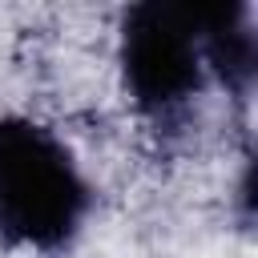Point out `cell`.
I'll return each mask as SVG.
<instances>
[{
    "mask_svg": "<svg viewBox=\"0 0 258 258\" xmlns=\"http://www.w3.org/2000/svg\"><path fill=\"white\" fill-rule=\"evenodd\" d=\"M89 210V185L73 153L36 121H0V238L60 250Z\"/></svg>",
    "mask_w": 258,
    "mask_h": 258,
    "instance_id": "obj_1",
    "label": "cell"
},
{
    "mask_svg": "<svg viewBox=\"0 0 258 258\" xmlns=\"http://www.w3.org/2000/svg\"><path fill=\"white\" fill-rule=\"evenodd\" d=\"M125 89L145 113H173L202 89V4L149 0L125 12Z\"/></svg>",
    "mask_w": 258,
    "mask_h": 258,
    "instance_id": "obj_2",
    "label": "cell"
},
{
    "mask_svg": "<svg viewBox=\"0 0 258 258\" xmlns=\"http://www.w3.org/2000/svg\"><path fill=\"white\" fill-rule=\"evenodd\" d=\"M202 60L234 89L254 81V32L246 28V4H202Z\"/></svg>",
    "mask_w": 258,
    "mask_h": 258,
    "instance_id": "obj_3",
    "label": "cell"
}]
</instances>
